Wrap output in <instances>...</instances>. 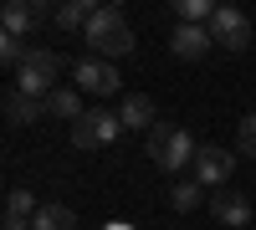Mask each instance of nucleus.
Instances as JSON below:
<instances>
[{"label":"nucleus","mask_w":256,"mask_h":230,"mask_svg":"<svg viewBox=\"0 0 256 230\" xmlns=\"http://www.w3.org/2000/svg\"><path fill=\"white\" fill-rule=\"evenodd\" d=\"M82 41L92 46L98 61H118V56H128V51H134V26H128L123 5H98V15L88 20Z\"/></svg>","instance_id":"obj_1"},{"label":"nucleus","mask_w":256,"mask_h":230,"mask_svg":"<svg viewBox=\"0 0 256 230\" xmlns=\"http://www.w3.org/2000/svg\"><path fill=\"white\" fill-rule=\"evenodd\" d=\"M148 143V159H154V169L164 174H180V169H195V138H190L184 128H174V123H154V133L144 138Z\"/></svg>","instance_id":"obj_2"},{"label":"nucleus","mask_w":256,"mask_h":230,"mask_svg":"<svg viewBox=\"0 0 256 230\" xmlns=\"http://www.w3.org/2000/svg\"><path fill=\"white\" fill-rule=\"evenodd\" d=\"M56 77H62V56L46 51V46H31V56L20 61V72H16V92H26V97H41V102H46V92L62 87Z\"/></svg>","instance_id":"obj_3"},{"label":"nucleus","mask_w":256,"mask_h":230,"mask_svg":"<svg viewBox=\"0 0 256 230\" xmlns=\"http://www.w3.org/2000/svg\"><path fill=\"white\" fill-rule=\"evenodd\" d=\"M118 133H128L118 113H108V108H88V113L72 123V149H108Z\"/></svg>","instance_id":"obj_4"},{"label":"nucleus","mask_w":256,"mask_h":230,"mask_svg":"<svg viewBox=\"0 0 256 230\" xmlns=\"http://www.w3.org/2000/svg\"><path fill=\"white\" fill-rule=\"evenodd\" d=\"M205 31H210V41L226 46V51H246V46H251V15L236 10V5H216V15H210Z\"/></svg>","instance_id":"obj_5"},{"label":"nucleus","mask_w":256,"mask_h":230,"mask_svg":"<svg viewBox=\"0 0 256 230\" xmlns=\"http://www.w3.org/2000/svg\"><path fill=\"white\" fill-rule=\"evenodd\" d=\"M72 87L77 92H92V97H108V92H118V67H113V61L88 56V61L72 67Z\"/></svg>","instance_id":"obj_6"},{"label":"nucleus","mask_w":256,"mask_h":230,"mask_svg":"<svg viewBox=\"0 0 256 230\" xmlns=\"http://www.w3.org/2000/svg\"><path fill=\"white\" fill-rule=\"evenodd\" d=\"M46 15H52V10L41 5V0H6V10H0V31L26 41V36L41 26V20H46Z\"/></svg>","instance_id":"obj_7"},{"label":"nucleus","mask_w":256,"mask_h":230,"mask_svg":"<svg viewBox=\"0 0 256 230\" xmlns=\"http://www.w3.org/2000/svg\"><path fill=\"white\" fill-rule=\"evenodd\" d=\"M230 174H236V154H230V149H216V143H205V149L195 154V179L205 184V190H220Z\"/></svg>","instance_id":"obj_8"},{"label":"nucleus","mask_w":256,"mask_h":230,"mask_svg":"<svg viewBox=\"0 0 256 230\" xmlns=\"http://www.w3.org/2000/svg\"><path fill=\"white\" fill-rule=\"evenodd\" d=\"M118 118H123V128L128 133H154V123H159V113H154V97H144V92H128L123 97V108H118Z\"/></svg>","instance_id":"obj_9"},{"label":"nucleus","mask_w":256,"mask_h":230,"mask_svg":"<svg viewBox=\"0 0 256 230\" xmlns=\"http://www.w3.org/2000/svg\"><path fill=\"white\" fill-rule=\"evenodd\" d=\"M210 46H216V41H210L205 26H174V31H169V51H174L180 61H200Z\"/></svg>","instance_id":"obj_10"},{"label":"nucleus","mask_w":256,"mask_h":230,"mask_svg":"<svg viewBox=\"0 0 256 230\" xmlns=\"http://www.w3.org/2000/svg\"><path fill=\"white\" fill-rule=\"evenodd\" d=\"M210 215H216L220 225H246L251 220V205H246L241 190H220L216 200H210Z\"/></svg>","instance_id":"obj_11"},{"label":"nucleus","mask_w":256,"mask_h":230,"mask_svg":"<svg viewBox=\"0 0 256 230\" xmlns=\"http://www.w3.org/2000/svg\"><path fill=\"white\" fill-rule=\"evenodd\" d=\"M92 15H98L92 0H62V5L52 10V20H56L62 31H88V20H92Z\"/></svg>","instance_id":"obj_12"},{"label":"nucleus","mask_w":256,"mask_h":230,"mask_svg":"<svg viewBox=\"0 0 256 230\" xmlns=\"http://www.w3.org/2000/svg\"><path fill=\"white\" fill-rule=\"evenodd\" d=\"M82 113H88V108H82V92H77V87H52V92H46V118L77 123Z\"/></svg>","instance_id":"obj_13"},{"label":"nucleus","mask_w":256,"mask_h":230,"mask_svg":"<svg viewBox=\"0 0 256 230\" xmlns=\"http://www.w3.org/2000/svg\"><path fill=\"white\" fill-rule=\"evenodd\" d=\"M6 118L26 128V123L46 118V102H41V97H26V92H16V87H10V92H6Z\"/></svg>","instance_id":"obj_14"},{"label":"nucleus","mask_w":256,"mask_h":230,"mask_svg":"<svg viewBox=\"0 0 256 230\" xmlns=\"http://www.w3.org/2000/svg\"><path fill=\"white\" fill-rule=\"evenodd\" d=\"M31 230H77V215H72V205H41Z\"/></svg>","instance_id":"obj_15"},{"label":"nucleus","mask_w":256,"mask_h":230,"mask_svg":"<svg viewBox=\"0 0 256 230\" xmlns=\"http://www.w3.org/2000/svg\"><path fill=\"white\" fill-rule=\"evenodd\" d=\"M174 15H180V26H210L216 5L210 0H174Z\"/></svg>","instance_id":"obj_16"},{"label":"nucleus","mask_w":256,"mask_h":230,"mask_svg":"<svg viewBox=\"0 0 256 230\" xmlns=\"http://www.w3.org/2000/svg\"><path fill=\"white\" fill-rule=\"evenodd\" d=\"M169 205H174V210H195V205H205V184L200 179H180L174 190H169Z\"/></svg>","instance_id":"obj_17"},{"label":"nucleus","mask_w":256,"mask_h":230,"mask_svg":"<svg viewBox=\"0 0 256 230\" xmlns=\"http://www.w3.org/2000/svg\"><path fill=\"white\" fill-rule=\"evenodd\" d=\"M26 56H31V46H26V41L0 31V61H6V67H16V72H20V61H26Z\"/></svg>","instance_id":"obj_18"},{"label":"nucleus","mask_w":256,"mask_h":230,"mask_svg":"<svg viewBox=\"0 0 256 230\" xmlns=\"http://www.w3.org/2000/svg\"><path fill=\"white\" fill-rule=\"evenodd\" d=\"M36 210H41V205L31 200V190H10V195H6V215H20V220H36Z\"/></svg>","instance_id":"obj_19"},{"label":"nucleus","mask_w":256,"mask_h":230,"mask_svg":"<svg viewBox=\"0 0 256 230\" xmlns=\"http://www.w3.org/2000/svg\"><path fill=\"white\" fill-rule=\"evenodd\" d=\"M236 154L256 159V113H246V118L236 123Z\"/></svg>","instance_id":"obj_20"},{"label":"nucleus","mask_w":256,"mask_h":230,"mask_svg":"<svg viewBox=\"0 0 256 230\" xmlns=\"http://www.w3.org/2000/svg\"><path fill=\"white\" fill-rule=\"evenodd\" d=\"M0 230H31V220H20V215H6V225Z\"/></svg>","instance_id":"obj_21"},{"label":"nucleus","mask_w":256,"mask_h":230,"mask_svg":"<svg viewBox=\"0 0 256 230\" xmlns=\"http://www.w3.org/2000/svg\"><path fill=\"white\" fill-rule=\"evenodd\" d=\"M108 230H113V225H108Z\"/></svg>","instance_id":"obj_22"}]
</instances>
